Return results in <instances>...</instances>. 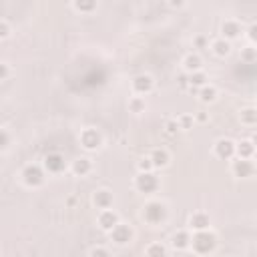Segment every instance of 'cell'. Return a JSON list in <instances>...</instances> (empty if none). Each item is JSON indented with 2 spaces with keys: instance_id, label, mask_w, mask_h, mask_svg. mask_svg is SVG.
<instances>
[{
  "instance_id": "obj_1",
  "label": "cell",
  "mask_w": 257,
  "mask_h": 257,
  "mask_svg": "<svg viewBox=\"0 0 257 257\" xmlns=\"http://www.w3.org/2000/svg\"><path fill=\"white\" fill-rule=\"evenodd\" d=\"M217 233L211 231V229H205V231H197V233H191V245L189 249L199 255V257H205V255H211L215 249H217Z\"/></svg>"
},
{
  "instance_id": "obj_2",
  "label": "cell",
  "mask_w": 257,
  "mask_h": 257,
  "mask_svg": "<svg viewBox=\"0 0 257 257\" xmlns=\"http://www.w3.org/2000/svg\"><path fill=\"white\" fill-rule=\"evenodd\" d=\"M167 217H169V211H167V205H165L163 201L151 199V201H147V203L143 205L141 219H143L147 225L159 227V225H163V223L167 221Z\"/></svg>"
},
{
  "instance_id": "obj_3",
  "label": "cell",
  "mask_w": 257,
  "mask_h": 257,
  "mask_svg": "<svg viewBox=\"0 0 257 257\" xmlns=\"http://www.w3.org/2000/svg\"><path fill=\"white\" fill-rule=\"evenodd\" d=\"M20 179H22V183H24L26 187L38 189V187H42L44 181H46V171H44V167H42L40 163H28V165L22 167Z\"/></svg>"
},
{
  "instance_id": "obj_4",
  "label": "cell",
  "mask_w": 257,
  "mask_h": 257,
  "mask_svg": "<svg viewBox=\"0 0 257 257\" xmlns=\"http://www.w3.org/2000/svg\"><path fill=\"white\" fill-rule=\"evenodd\" d=\"M108 239H110V243H114L116 247H126V245H131L133 243V239H135V229L128 225V223H116L110 231H108Z\"/></svg>"
},
{
  "instance_id": "obj_5",
  "label": "cell",
  "mask_w": 257,
  "mask_h": 257,
  "mask_svg": "<svg viewBox=\"0 0 257 257\" xmlns=\"http://www.w3.org/2000/svg\"><path fill=\"white\" fill-rule=\"evenodd\" d=\"M78 143L84 151H98L104 143L102 139V133L94 126H84L80 133H78Z\"/></svg>"
},
{
  "instance_id": "obj_6",
  "label": "cell",
  "mask_w": 257,
  "mask_h": 257,
  "mask_svg": "<svg viewBox=\"0 0 257 257\" xmlns=\"http://www.w3.org/2000/svg\"><path fill=\"white\" fill-rule=\"evenodd\" d=\"M133 185H135V189H137L139 193L151 195V193H157V191H159V187H161V179L157 177L155 171H151V173H137Z\"/></svg>"
},
{
  "instance_id": "obj_7",
  "label": "cell",
  "mask_w": 257,
  "mask_h": 257,
  "mask_svg": "<svg viewBox=\"0 0 257 257\" xmlns=\"http://www.w3.org/2000/svg\"><path fill=\"white\" fill-rule=\"evenodd\" d=\"M131 90H133V94L145 98L147 94H151V92L155 90V78H153L149 72H141V74L133 76V80H131Z\"/></svg>"
},
{
  "instance_id": "obj_8",
  "label": "cell",
  "mask_w": 257,
  "mask_h": 257,
  "mask_svg": "<svg viewBox=\"0 0 257 257\" xmlns=\"http://www.w3.org/2000/svg\"><path fill=\"white\" fill-rule=\"evenodd\" d=\"M229 171L235 179H251L255 175V163L253 159H237L233 157L231 159V165H229Z\"/></svg>"
},
{
  "instance_id": "obj_9",
  "label": "cell",
  "mask_w": 257,
  "mask_h": 257,
  "mask_svg": "<svg viewBox=\"0 0 257 257\" xmlns=\"http://www.w3.org/2000/svg\"><path fill=\"white\" fill-rule=\"evenodd\" d=\"M219 32H221L219 34L221 38H225L227 42H233L239 36H243V24L237 18H225L221 22V26H219Z\"/></svg>"
},
{
  "instance_id": "obj_10",
  "label": "cell",
  "mask_w": 257,
  "mask_h": 257,
  "mask_svg": "<svg viewBox=\"0 0 257 257\" xmlns=\"http://www.w3.org/2000/svg\"><path fill=\"white\" fill-rule=\"evenodd\" d=\"M213 155L221 161H231L235 157V141L229 137H221L213 143Z\"/></svg>"
},
{
  "instance_id": "obj_11",
  "label": "cell",
  "mask_w": 257,
  "mask_h": 257,
  "mask_svg": "<svg viewBox=\"0 0 257 257\" xmlns=\"http://www.w3.org/2000/svg\"><path fill=\"white\" fill-rule=\"evenodd\" d=\"M90 201H92V207H94L96 211H104V209H112V205H114V195H112L110 189L100 187V189H96V191L92 193Z\"/></svg>"
},
{
  "instance_id": "obj_12",
  "label": "cell",
  "mask_w": 257,
  "mask_h": 257,
  "mask_svg": "<svg viewBox=\"0 0 257 257\" xmlns=\"http://www.w3.org/2000/svg\"><path fill=\"white\" fill-rule=\"evenodd\" d=\"M187 229L191 233L211 229V217H209V213H205V211H193L189 215V219H187Z\"/></svg>"
},
{
  "instance_id": "obj_13",
  "label": "cell",
  "mask_w": 257,
  "mask_h": 257,
  "mask_svg": "<svg viewBox=\"0 0 257 257\" xmlns=\"http://www.w3.org/2000/svg\"><path fill=\"white\" fill-rule=\"evenodd\" d=\"M44 171L50 173V175H58L66 169V159L60 155V153H48L44 157V163H42Z\"/></svg>"
},
{
  "instance_id": "obj_14",
  "label": "cell",
  "mask_w": 257,
  "mask_h": 257,
  "mask_svg": "<svg viewBox=\"0 0 257 257\" xmlns=\"http://www.w3.org/2000/svg\"><path fill=\"white\" fill-rule=\"evenodd\" d=\"M116 223H120V215L114 211V209H104V211H98V215H96V225L104 231V233H108Z\"/></svg>"
},
{
  "instance_id": "obj_15",
  "label": "cell",
  "mask_w": 257,
  "mask_h": 257,
  "mask_svg": "<svg viewBox=\"0 0 257 257\" xmlns=\"http://www.w3.org/2000/svg\"><path fill=\"white\" fill-rule=\"evenodd\" d=\"M169 245L175 251H187L191 245V231L189 229H177L175 233H171Z\"/></svg>"
},
{
  "instance_id": "obj_16",
  "label": "cell",
  "mask_w": 257,
  "mask_h": 257,
  "mask_svg": "<svg viewBox=\"0 0 257 257\" xmlns=\"http://www.w3.org/2000/svg\"><path fill=\"white\" fill-rule=\"evenodd\" d=\"M181 66H183V72L185 74H191V72H197V70H203V56L193 50V52H187L181 60Z\"/></svg>"
},
{
  "instance_id": "obj_17",
  "label": "cell",
  "mask_w": 257,
  "mask_h": 257,
  "mask_svg": "<svg viewBox=\"0 0 257 257\" xmlns=\"http://www.w3.org/2000/svg\"><path fill=\"white\" fill-rule=\"evenodd\" d=\"M147 157L151 159V165H153V169H155V171L165 169V167L171 163V153H169L165 147H157V149H153Z\"/></svg>"
},
{
  "instance_id": "obj_18",
  "label": "cell",
  "mask_w": 257,
  "mask_h": 257,
  "mask_svg": "<svg viewBox=\"0 0 257 257\" xmlns=\"http://www.w3.org/2000/svg\"><path fill=\"white\" fill-rule=\"evenodd\" d=\"M68 171H70L74 177H86V175L92 171V161H90L88 157H76L74 161H70Z\"/></svg>"
},
{
  "instance_id": "obj_19",
  "label": "cell",
  "mask_w": 257,
  "mask_h": 257,
  "mask_svg": "<svg viewBox=\"0 0 257 257\" xmlns=\"http://www.w3.org/2000/svg\"><path fill=\"white\" fill-rule=\"evenodd\" d=\"M235 157L237 159H255V141L253 139L235 141Z\"/></svg>"
},
{
  "instance_id": "obj_20",
  "label": "cell",
  "mask_w": 257,
  "mask_h": 257,
  "mask_svg": "<svg viewBox=\"0 0 257 257\" xmlns=\"http://www.w3.org/2000/svg\"><path fill=\"white\" fill-rule=\"evenodd\" d=\"M209 48H211V52L215 54V56H219V58H225V56H229L231 54V42H227L225 38H221V36H217V38H213V40H209Z\"/></svg>"
},
{
  "instance_id": "obj_21",
  "label": "cell",
  "mask_w": 257,
  "mask_h": 257,
  "mask_svg": "<svg viewBox=\"0 0 257 257\" xmlns=\"http://www.w3.org/2000/svg\"><path fill=\"white\" fill-rule=\"evenodd\" d=\"M197 98H199L203 104H213V102L219 98V88H217L215 84L207 82L205 86H201V88L197 90Z\"/></svg>"
},
{
  "instance_id": "obj_22",
  "label": "cell",
  "mask_w": 257,
  "mask_h": 257,
  "mask_svg": "<svg viewBox=\"0 0 257 257\" xmlns=\"http://www.w3.org/2000/svg\"><path fill=\"white\" fill-rule=\"evenodd\" d=\"M239 122L247 128H253L257 124V108L255 106H243L239 110Z\"/></svg>"
},
{
  "instance_id": "obj_23",
  "label": "cell",
  "mask_w": 257,
  "mask_h": 257,
  "mask_svg": "<svg viewBox=\"0 0 257 257\" xmlns=\"http://www.w3.org/2000/svg\"><path fill=\"white\" fill-rule=\"evenodd\" d=\"M143 255H145V257H169V249H167V245L161 243V241H151V243L145 247Z\"/></svg>"
},
{
  "instance_id": "obj_24",
  "label": "cell",
  "mask_w": 257,
  "mask_h": 257,
  "mask_svg": "<svg viewBox=\"0 0 257 257\" xmlns=\"http://www.w3.org/2000/svg\"><path fill=\"white\" fill-rule=\"evenodd\" d=\"M187 82H189V88L193 90H199L201 86H205L207 82H209V76H207V72L205 70H197V72H191V74H187Z\"/></svg>"
},
{
  "instance_id": "obj_25",
  "label": "cell",
  "mask_w": 257,
  "mask_h": 257,
  "mask_svg": "<svg viewBox=\"0 0 257 257\" xmlns=\"http://www.w3.org/2000/svg\"><path fill=\"white\" fill-rule=\"evenodd\" d=\"M126 106H128V112H133V114H143V112L147 110V100H145L143 96L133 94V96H128Z\"/></svg>"
},
{
  "instance_id": "obj_26",
  "label": "cell",
  "mask_w": 257,
  "mask_h": 257,
  "mask_svg": "<svg viewBox=\"0 0 257 257\" xmlns=\"http://www.w3.org/2000/svg\"><path fill=\"white\" fill-rule=\"evenodd\" d=\"M70 6H72V10H76L80 14H90V12H94L98 8V4L94 0H74Z\"/></svg>"
},
{
  "instance_id": "obj_27",
  "label": "cell",
  "mask_w": 257,
  "mask_h": 257,
  "mask_svg": "<svg viewBox=\"0 0 257 257\" xmlns=\"http://www.w3.org/2000/svg\"><path fill=\"white\" fill-rule=\"evenodd\" d=\"M239 58H241L245 64H253V62L257 60V46L245 44V46L241 48V52H239Z\"/></svg>"
},
{
  "instance_id": "obj_28",
  "label": "cell",
  "mask_w": 257,
  "mask_h": 257,
  "mask_svg": "<svg viewBox=\"0 0 257 257\" xmlns=\"http://www.w3.org/2000/svg\"><path fill=\"white\" fill-rule=\"evenodd\" d=\"M243 36L247 38V44H257V22H251L247 28H243Z\"/></svg>"
},
{
  "instance_id": "obj_29",
  "label": "cell",
  "mask_w": 257,
  "mask_h": 257,
  "mask_svg": "<svg viewBox=\"0 0 257 257\" xmlns=\"http://www.w3.org/2000/svg\"><path fill=\"white\" fill-rule=\"evenodd\" d=\"M175 118H177V124H179L181 131H191V128L195 126L193 114H179V116H175Z\"/></svg>"
},
{
  "instance_id": "obj_30",
  "label": "cell",
  "mask_w": 257,
  "mask_h": 257,
  "mask_svg": "<svg viewBox=\"0 0 257 257\" xmlns=\"http://www.w3.org/2000/svg\"><path fill=\"white\" fill-rule=\"evenodd\" d=\"M88 257H112V253H110L108 247H104V245H94V247H90Z\"/></svg>"
},
{
  "instance_id": "obj_31",
  "label": "cell",
  "mask_w": 257,
  "mask_h": 257,
  "mask_svg": "<svg viewBox=\"0 0 257 257\" xmlns=\"http://www.w3.org/2000/svg\"><path fill=\"white\" fill-rule=\"evenodd\" d=\"M151 171H155L153 165H151V159H149L147 155L141 157V159L137 161V173H151Z\"/></svg>"
},
{
  "instance_id": "obj_32",
  "label": "cell",
  "mask_w": 257,
  "mask_h": 257,
  "mask_svg": "<svg viewBox=\"0 0 257 257\" xmlns=\"http://www.w3.org/2000/svg\"><path fill=\"white\" fill-rule=\"evenodd\" d=\"M10 34H12V26H10V22L4 20V18H0V40L10 38Z\"/></svg>"
},
{
  "instance_id": "obj_33",
  "label": "cell",
  "mask_w": 257,
  "mask_h": 257,
  "mask_svg": "<svg viewBox=\"0 0 257 257\" xmlns=\"http://www.w3.org/2000/svg\"><path fill=\"white\" fill-rule=\"evenodd\" d=\"M179 131H181V128H179V124H177V118H167V120H165V133H167V135L173 137V135H177Z\"/></svg>"
},
{
  "instance_id": "obj_34",
  "label": "cell",
  "mask_w": 257,
  "mask_h": 257,
  "mask_svg": "<svg viewBox=\"0 0 257 257\" xmlns=\"http://www.w3.org/2000/svg\"><path fill=\"white\" fill-rule=\"evenodd\" d=\"M193 48H209V38L205 34H197L193 38Z\"/></svg>"
},
{
  "instance_id": "obj_35",
  "label": "cell",
  "mask_w": 257,
  "mask_h": 257,
  "mask_svg": "<svg viewBox=\"0 0 257 257\" xmlns=\"http://www.w3.org/2000/svg\"><path fill=\"white\" fill-rule=\"evenodd\" d=\"M10 147V133L0 126V151H6Z\"/></svg>"
},
{
  "instance_id": "obj_36",
  "label": "cell",
  "mask_w": 257,
  "mask_h": 257,
  "mask_svg": "<svg viewBox=\"0 0 257 257\" xmlns=\"http://www.w3.org/2000/svg\"><path fill=\"white\" fill-rule=\"evenodd\" d=\"M193 120H195V122H201V124H205V122H209V112H205V110H199V112H195V114H193Z\"/></svg>"
},
{
  "instance_id": "obj_37",
  "label": "cell",
  "mask_w": 257,
  "mask_h": 257,
  "mask_svg": "<svg viewBox=\"0 0 257 257\" xmlns=\"http://www.w3.org/2000/svg\"><path fill=\"white\" fill-rule=\"evenodd\" d=\"M8 76H10V66H8V62L0 60V82H2V80H6Z\"/></svg>"
},
{
  "instance_id": "obj_38",
  "label": "cell",
  "mask_w": 257,
  "mask_h": 257,
  "mask_svg": "<svg viewBox=\"0 0 257 257\" xmlns=\"http://www.w3.org/2000/svg\"><path fill=\"white\" fill-rule=\"evenodd\" d=\"M177 82H179L181 88H189V82H187V74H185V72H181V74L177 76Z\"/></svg>"
},
{
  "instance_id": "obj_39",
  "label": "cell",
  "mask_w": 257,
  "mask_h": 257,
  "mask_svg": "<svg viewBox=\"0 0 257 257\" xmlns=\"http://www.w3.org/2000/svg\"><path fill=\"white\" fill-rule=\"evenodd\" d=\"M171 6L173 8H181V6H185V2H171Z\"/></svg>"
},
{
  "instance_id": "obj_40",
  "label": "cell",
  "mask_w": 257,
  "mask_h": 257,
  "mask_svg": "<svg viewBox=\"0 0 257 257\" xmlns=\"http://www.w3.org/2000/svg\"><path fill=\"white\" fill-rule=\"evenodd\" d=\"M0 255H2V251H0Z\"/></svg>"
},
{
  "instance_id": "obj_41",
  "label": "cell",
  "mask_w": 257,
  "mask_h": 257,
  "mask_svg": "<svg viewBox=\"0 0 257 257\" xmlns=\"http://www.w3.org/2000/svg\"><path fill=\"white\" fill-rule=\"evenodd\" d=\"M143 257H145V255H143Z\"/></svg>"
}]
</instances>
